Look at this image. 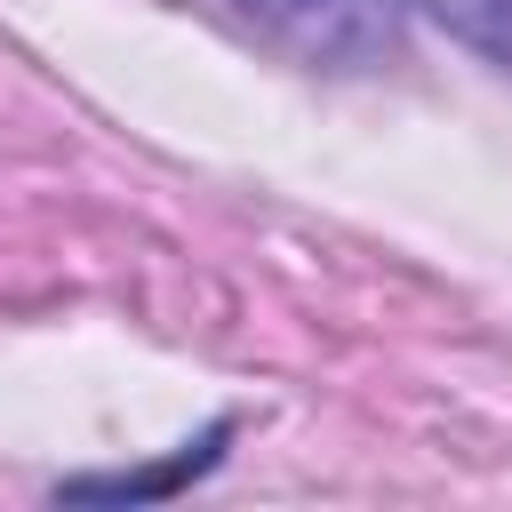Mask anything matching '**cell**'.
<instances>
[{"instance_id": "1", "label": "cell", "mask_w": 512, "mask_h": 512, "mask_svg": "<svg viewBox=\"0 0 512 512\" xmlns=\"http://www.w3.org/2000/svg\"><path fill=\"white\" fill-rule=\"evenodd\" d=\"M232 8L320 72H360L400 48V0H232Z\"/></svg>"}, {"instance_id": "2", "label": "cell", "mask_w": 512, "mask_h": 512, "mask_svg": "<svg viewBox=\"0 0 512 512\" xmlns=\"http://www.w3.org/2000/svg\"><path fill=\"white\" fill-rule=\"evenodd\" d=\"M464 48H480L488 64H504L512 72V0H424Z\"/></svg>"}]
</instances>
